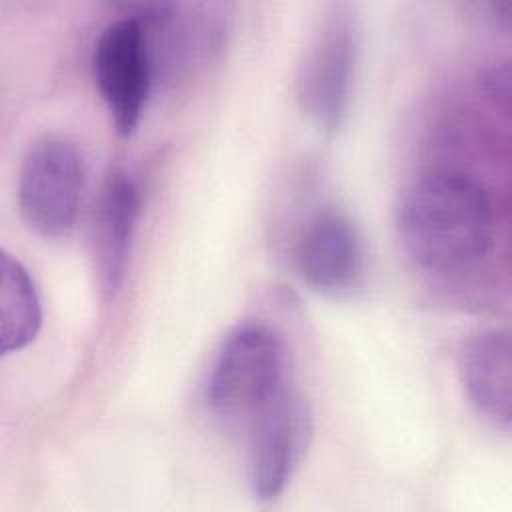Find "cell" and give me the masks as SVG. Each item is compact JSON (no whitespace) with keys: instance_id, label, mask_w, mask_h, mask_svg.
Listing matches in <instances>:
<instances>
[{"instance_id":"cell-1","label":"cell","mask_w":512,"mask_h":512,"mask_svg":"<svg viewBox=\"0 0 512 512\" xmlns=\"http://www.w3.org/2000/svg\"><path fill=\"white\" fill-rule=\"evenodd\" d=\"M396 228L410 260L448 276L478 266L494 242V210L486 190L462 172L414 180L398 204Z\"/></svg>"},{"instance_id":"cell-2","label":"cell","mask_w":512,"mask_h":512,"mask_svg":"<svg viewBox=\"0 0 512 512\" xmlns=\"http://www.w3.org/2000/svg\"><path fill=\"white\" fill-rule=\"evenodd\" d=\"M360 32L354 10L330 4L316 24L298 64L296 94L302 110L324 132L342 126L358 64Z\"/></svg>"},{"instance_id":"cell-3","label":"cell","mask_w":512,"mask_h":512,"mask_svg":"<svg viewBox=\"0 0 512 512\" xmlns=\"http://www.w3.org/2000/svg\"><path fill=\"white\" fill-rule=\"evenodd\" d=\"M286 352L280 336L262 324L226 334L212 360L206 398L222 416H252L286 386Z\"/></svg>"},{"instance_id":"cell-4","label":"cell","mask_w":512,"mask_h":512,"mask_svg":"<svg viewBox=\"0 0 512 512\" xmlns=\"http://www.w3.org/2000/svg\"><path fill=\"white\" fill-rule=\"evenodd\" d=\"M86 184L80 148L66 136L34 140L18 172V206L28 228L46 238L68 234L76 222Z\"/></svg>"},{"instance_id":"cell-5","label":"cell","mask_w":512,"mask_h":512,"mask_svg":"<svg viewBox=\"0 0 512 512\" xmlns=\"http://www.w3.org/2000/svg\"><path fill=\"white\" fill-rule=\"evenodd\" d=\"M92 68L116 130L122 136L132 134L144 114L154 78L150 36L142 14L114 20L100 32Z\"/></svg>"},{"instance_id":"cell-6","label":"cell","mask_w":512,"mask_h":512,"mask_svg":"<svg viewBox=\"0 0 512 512\" xmlns=\"http://www.w3.org/2000/svg\"><path fill=\"white\" fill-rule=\"evenodd\" d=\"M246 470L258 500H274L288 486L312 440L306 400L286 384L248 418Z\"/></svg>"},{"instance_id":"cell-7","label":"cell","mask_w":512,"mask_h":512,"mask_svg":"<svg viewBox=\"0 0 512 512\" xmlns=\"http://www.w3.org/2000/svg\"><path fill=\"white\" fill-rule=\"evenodd\" d=\"M294 262L310 288L322 294L348 292L358 284L364 270L360 234L348 216L326 210L300 232Z\"/></svg>"},{"instance_id":"cell-8","label":"cell","mask_w":512,"mask_h":512,"mask_svg":"<svg viewBox=\"0 0 512 512\" xmlns=\"http://www.w3.org/2000/svg\"><path fill=\"white\" fill-rule=\"evenodd\" d=\"M458 372L476 410L508 428L512 418L510 332L486 328L470 334L458 352Z\"/></svg>"},{"instance_id":"cell-9","label":"cell","mask_w":512,"mask_h":512,"mask_svg":"<svg viewBox=\"0 0 512 512\" xmlns=\"http://www.w3.org/2000/svg\"><path fill=\"white\" fill-rule=\"evenodd\" d=\"M138 210L140 196L134 180L124 172H112L100 190L94 220L98 274L108 294H114L124 280Z\"/></svg>"},{"instance_id":"cell-10","label":"cell","mask_w":512,"mask_h":512,"mask_svg":"<svg viewBox=\"0 0 512 512\" xmlns=\"http://www.w3.org/2000/svg\"><path fill=\"white\" fill-rule=\"evenodd\" d=\"M42 326L40 294L28 268L8 252L0 258V348L2 354L26 348Z\"/></svg>"}]
</instances>
